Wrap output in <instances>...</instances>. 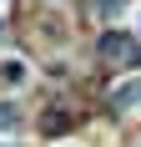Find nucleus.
I'll return each instance as SVG.
<instances>
[{"instance_id":"f257e3e1","label":"nucleus","mask_w":141,"mask_h":147,"mask_svg":"<svg viewBox=\"0 0 141 147\" xmlns=\"http://www.w3.org/2000/svg\"><path fill=\"white\" fill-rule=\"evenodd\" d=\"M111 107H116V112H136V107H141V76L116 81V86H111Z\"/></svg>"},{"instance_id":"7ed1b4c3","label":"nucleus","mask_w":141,"mask_h":147,"mask_svg":"<svg viewBox=\"0 0 141 147\" xmlns=\"http://www.w3.org/2000/svg\"><path fill=\"white\" fill-rule=\"evenodd\" d=\"M15 122H20V112H15V107H10V102H5V107H0V132H10Z\"/></svg>"},{"instance_id":"f03ea898","label":"nucleus","mask_w":141,"mask_h":147,"mask_svg":"<svg viewBox=\"0 0 141 147\" xmlns=\"http://www.w3.org/2000/svg\"><path fill=\"white\" fill-rule=\"evenodd\" d=\"M131 46H126V36H116V30H106L101 36V56H126Z\"/></svg>"}]
</instances>
